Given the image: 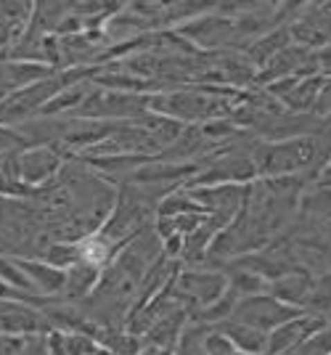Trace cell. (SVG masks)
<instances>
[{
    "instance_id": "obj_1",
    "label": "cell",
    "mask_w": 331,
    "mask_h": 355,
    "mask_svg": "<svg viewBox=\"0 0 331 355\" xmlns=\"http://www.w3.org/2000/svg\"><path fill=\"white\" fill-rule=\"evenodd\" d=\"M257 175L262 178H289L302 175L307 170H316L329 162V154L323 151V141L316 135H297L284 141H262L252 146Z\"/></svg>"
},
{
    "instance_id": "obj_2",
    "label": "cell",
    "mask_w": 331,
    "mask_h": 355,
    "mask_svg": "<svg viewBox=\"0 0 331 355\" xmlns=\"http://www.w3.org/2000/svg\"><path fill=\"white\" fill-rule=\"evenodd\" d=\"M226 273L210 268H178L170 292L188 313L204 311L226 295Z\"/></svg>"
},
{
    "instance_id": "obj_3",
    "label": "cell",
    "mask_w": 331,
    "mask_h": 355,
    "mask_svg": "<svg viewBox=\"0 0 331 355\" xmlns=\"http://www.w3.org/2000/svg\"><path fill=\"white\" fill-rule=\"evenodd\" d=\"M300 313H302L300 308L284 305V302H278L271 295H255V297H244V300L236 302V308L231 313V321L252 326V329L262 331V334H271L273 329H278L286 321L297 318Z\"/></svg>"
},
{
    "instance_id": "obj_4",
    "label": "cell",
    "mask_w": 331,
    "mask_h": 355,
    "mask_svg": "<svg viewBox=\"0 0 331 355\" xmlns=\"http://www.w3.org/2000/svg\"><path fill=\"white\" fill-rule=\"evenodd\" d=\"M289 35H292V43L307 48V51H316L323 45L331 43V11L329 6L316 8V6H307L297 11L294 21L286 24Z\"/></svg>"
},
{
    "instance_id": "obj_5",
    "label": "cell",
    "mask_w": 331,
    "mask_h": 355,
    "mask_svg": "<svg viewBox=\"0 0 331 355\" xmlns=\"http://www.w3.org/2000/svg\"><path fill=\"white\" fill-rule=\"evenodd\" d=\"M331 324V321H321L316 315H307V313H300L297 318L286 321L278 329H273L268 334V347H265V355H286L294 353L302 342L307 337H313L321 326Z\"/></svg>"
},
{
    "instance_id": "obj_6",
    "label": "cell",
    "mask_w": 331,
    "mask_h": 355,
    "mask_svg": "<svg viewBox=\"0 0 331 355\" xmlns=\"http://www.w3.org/2000/svg\"><path fill=\"white\" fill-rule=\"evenodd\" d=\"M178 37H188L191 43L202 45V48H217V45H228L236 37L233 30V19L215 14V16H199L194 21L178 27Z\"/></svg>"
},
{
    "instance_id": "obj_7",
    "label": "cell",
    "mask_w": 331,
    "mask_h": 355,
    "mask_svg": "<svg viewBox=\"0 0 331 355\" xmlns=\"http://www.w3.org/2000/svg\"><path fill=\"white\" fill-rule=\"evenodd\" d=\"M61 154H56L51 146H37L24 151L19 159L14 162V173L19 180H24L27 186H37V183H46L61 170Z\"/></svg>"
},
{
    "instance_id": "obj_8",
    "label": "cell",
    "mask_w": 331,
    "mask_h": 355,
    "mask_svg": "<svg viewBox=\"0 0 331 355\" xmlns=\"http://www.w3.org/2000/svg\"><path fill=\"white\" fill-rule=\"evenodd\" d=\"M313 282H316V276L310 270H305L302 266H297L292 268V270H286V273H281V276L271 279L268 286H265V295L276 297L278 302L302 311V302H305V297L310 295Z\"/></svg>"
},
{
    "instance_id": "obj_9",
    "label": "cell",
    "mask_w": 331,
    "mask_h": 355,
    "mask_svg": "<svg viewBox=\"0 0 331 355\" xmlns=\"http://www.w3.org/2000/svg\"><path fill=\"white\" fill-rule=\"evenodd\" d=\"M14 263L21 268V273L30 279L35 295L40 297H61L64 286H66V270L43 263V260H24V257H14Z\"/></svg>"
},
{
    "instance_id": "obj_10",
    "label": "cell",
    "mask_w": 331,
    "mask_h": 355,
    "mask_svg": "<svg viewBox=\"0 0 331 355\" xmlns=\"http://www.w3.org/2000/svg\"><path fill=\"white\" fill-rule=\"evenodd\" d=\"M51 74H53V69L48 64H35V61L14 64V61H6V64H0V98H8L11 93L27 88L32 83H40Z\"/></svg>"
},
{
    "instance_id": "obj_11",
    "label": "cell",
    "mask_w": 331,
    "mask_h": 355,
    "mask_svg": "<svg viewBox=\"0 0 331 355\" xmlns=\"http://www.w3.org/2000/svg\"><path fill=\"white\" fill-rule=\"evenodd\" d=\"M220 334H226L228 342L247 355H265V347H268V334L257 331L252 326L236 324V321H226V324L215 326Z\"/></svg>"
},
{
    "instance_id": "obj_12",
    "label": "cell",
    "mask_w": 331,
    "mask_h": 355,
    "mask_svg": "<svg viewBox=\"0 0 331 355\" xmlns=\"http://www.w3.org/2000/svg\"><path fill=\"white\" fill-rule=\"evenodd\" d=\"M101 279V268L88 263V260H77L72 268H66V286L64 295L66 300H80L85 295H93V289L98 286Z\"/></svg>"
},
{
    "instance_id": "obj_13",
    "label": "cell",
    "mask_w": 331,
    "mask_h": 355,
    "mask_svg": "<svg viewBox=\"0 0 331 355\" xmlns=\"http://www.w3.org/2000/svg\"><path fill=\"white\" fill-rule=\"evenodd\" d=\"M297 212H302L305 218L318 220L323 225H331V189L329 186H313L307 191L300 193V202H297Z\"/></svg>"
},
{
    "instance_id": "obj_14",
    "label": "cell",
    "mask_w": 331,
    "mask_h": 355,
    "mask_svg": "<svg viewBox=\"0 0 331 355\" xmlns=\"http://www.w3.org/2000/svg\"><path fill=\"white\" fill-rule=\"evenodd\" d=\"M207 331H210V326L194 324V321L188 318L183 334L178 337L175 347H172V355H207V350H204V337H207Z\"/></svg>"
},
{
    "instance_id": "obj_15",
    "label": "cell",
    "mask_w": 331,
    "mask_h": 355,
    "mask_svg": "<svg viewBox=\"0 0 331 355\" xmlns=\"http://www.w3.org/2000/svg\"><path fill=\"white\" fill-rule=\"evenodd\" d=\"M297 355H331V324L321 326L313 337L302 342Z\"/></svg>"
},
{
    "instance_id": "obj_16",
    "label": "cell",
    "mask_w": 331,
    "mask_h": 355,
    "mask_svg": "<svg viewBox=\"0 0 331 355\" xmlns=\"http://www.w3.org/2000/svg\"><path fill=\"white\" fill-rule=\"evenodd\" d=\"M204 350H207V355H247V353H241V350H236V347L228 342L226 334H220L217 329H210V331H207V337H204Z\"/></svg>"
},
{
    "instance_id": "obj_17",
    "label": "cell",
    "mask_w": 331,
    "mask_h": 355,
    "mask_svg": "<svg viewBox=\"0 0 331 355\" xmlns=\"http://www.w3.org/2000/svg\"><path fill=\"white\" fill-rule=\"evenodd\" d=\"M316 112L318 114H331V77L329 83H326V88H323V93H321V98H318Z\"/></svg>"
},
{
    "instance_id": "obj_18",
    "label": "cell",
    "mask_w": 331,
    "mask_h": 355,
    "mask_svg": "<svg viewBox=\"0 0 331 355\" xmlns=\"http://www.w3.org/2000/svg\"><path fill=\"white\" fill-rule=\"evenodd\" d=\"M136 355H172V350H167V347H156V345H143Z\"/></svg>"
},
{
    "instance_id": "obj_19",
    "label": "cell",
    "mask_w": 331,
    "mask_h": 355,
    "mask_svg": "<svg viewBox=\"0 0 331 355\" xmlns=\"http://www.w3.org/2000/svg\"><path fill=\"white\" fill-rule=\"evenodd\" d=\"M331 178V157H329V162L321 167V173H318V183H323V180H329Z\"/></svg>"
},
{
    "instance_id": "obj_20",
    "label": "cell",
    "mask_w": 331,
    "mask_h": 355,
    "mask_svg": "<svg viewBox=\"0 0 331 355\" xmlns=\"http://www.w3.org/2000/svg\"><path fill=\"white\" fill-rule=\"evenodd\" d=\"M329 11H331V3H329Z\"/></svg>"
}]
</instances>
